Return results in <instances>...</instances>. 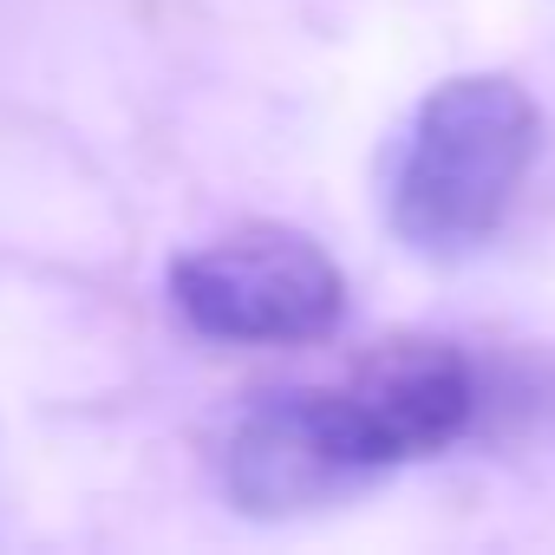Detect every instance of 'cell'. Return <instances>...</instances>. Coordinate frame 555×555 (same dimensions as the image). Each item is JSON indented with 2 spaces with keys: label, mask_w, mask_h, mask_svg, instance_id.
<instances>
[{
  "label": "cell",
  "mask_w": 555,
  "mask_h": 555,
  "mask_svg": "<svg viewBox=\"0 0 555 555\" xmlns=\"http://www.w3.org/2000/svg\"><path fill=\"white\" fill-rule=\"evenodd\" d=\"M535 99L503 73H464L444 79L405 125V144L392 157L386 216L405 248L431 261H457L483 248L529 164H535Z\"/></svg>",
  "instance_id": "obj_1"
},
{
  "label": "cell",
  "mask_w": 555,
  "mask_h": 555,
  "mask_svg": "<svg viewBox=\"0 0 555 555\" xmlns=\"http://www.w3.org/2000/svg\"><path fill=\"white\" fill-rule=\"evenodd\" d=\"M170 301L209 340L295 347L334 334V321L347 314V282L314 235L261 222L190 248L170 268Z\"/></svg>",
  "instance_id": "obj_2"
},
{
  "label": "cell",
  "mask_w": 555,
  "mask_h": 555,
  "mask_svg": "<svg viewBox=\"0 0 555 555\" xmlns=\"http://www.w3.org/2000/svg\"><path fill=\"white\" fill-rule=\"evenodd\" d=\"M366 477L379 470L340 405V386L268 392L242 412L229 438V496L248 516H301Z\"/></svg>",
  "instance_id": "obj_3"
},
{
  "label": "cell",
  "mask_w": 555,
  "mask_h": 555,
  "mask_svg": "<svg viewBox=\"0 0 555 555\" xmlns=\"http://www.w3.org/2000/svg\"><path fill=\"white\" fill-rule=\"evenodd\" d=\"M340 405H347L373 470H392L405 457L444 451L470 425L477 379H470L464 353L444 340H392L340 386Z\"/></svg>",
  "instance_id": "obj_4"
}]
</instances>
